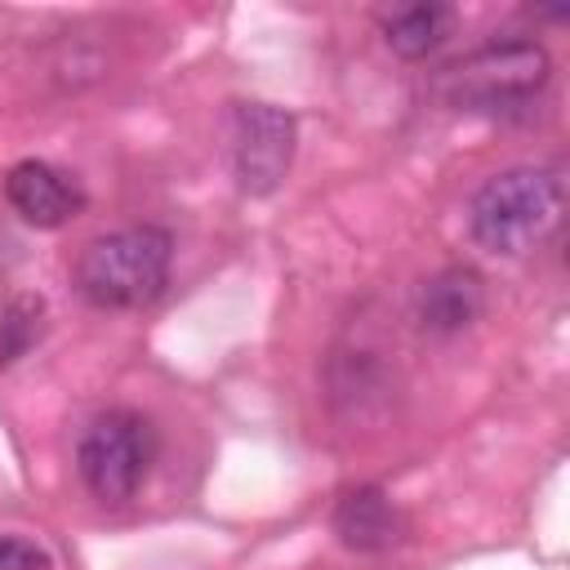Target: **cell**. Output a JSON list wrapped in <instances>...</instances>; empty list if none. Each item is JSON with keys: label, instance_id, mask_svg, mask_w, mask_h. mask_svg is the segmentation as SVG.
Instances as JSON below:
<instances>
[{"label": "cell", "instance_id": "cell-1", "mask_svg": "<svg viewBox=\"0 0 570 570\" xmlns=\"http://www.w3.org/2000/svg\"><path fill=\"white\" fill-rule=\"evenodd\" d=\"M566 174L557 165H512L485 178L468 205V232L485 254L521 258L561 227Z\"/></svg>", "mask_w": 570, "mask_h": 570}, {"label": "cell", "instance_id": "cell-2", "mask_svg": "<svg viewBox=\"0 0 570 570\" xmlns=\"http://www.w3.org/2000/svg\"><path fill=\"white\" fill-rule=\"evenodd\" d=\"M169 258L174 240L169 232L142 223V227H120L107 236H94L80 258H76V289L107 312H129L147 307L160 298L169 281Z\"/></svg>", "mask_w": 570, "mask_h": 570}, {"label": "cell", "instance_id": "cell-3", "mask_svg": "<svg viewBox=\"0 0 570 570\" xmlns=\"http://www.w3.org/2000/svg\"><path fill=\"white\" fill-rule=\"evenodd\" d=\"M552 76V58L534 40H490L476 53L459 58L441 76V94L459 111L481 116H521L534 107Z\"/></svg>", "mask_w": 570, "mask_h": 570}, {"label": "cell", "instance_id": "cell-4", "mask_svg": "<svg viewBox=\"0 0 570 570\" xmlns=\"http://www.w3.org/2000/svg\"><path fill=\"white\" fill-rule=\"evenodd\" d=\"M151 459H156V428L138 410L98 414L76 445V472H80L85 490L102 503L134 499Z\"/></svg>", "mask_w": 570, "mask_h": 570}, {"label": "cell", "instance_id": "cell-5", "mask_svg": "<svg viewBox=\"0 0 570 570\" xmlns=\"http://www.w3.org/2000/svg\"><path fill=\"white\" fill-rule=\"evenodd\" d=\"M298 125L289 111L272 102H236L232 107V174L245 196H272L294 160Z\"/></svg>", "mask_w": 570, "mask_h": 570}, {"label": "cell", "instance_id": "cell-6", "mask_svg": "<svg viewBox=\"0 0 570 570\" xmlns=\"http://www.w3.org/2000/svg\"><path fill=\"white\" fill-rule=\"evenodd\" d=\"M4 200L13 205V214L31 227H62L85 209V191L71 174H62L49 160H18L4 174Z\"/></svg>", "mask_w": 570, "mask_h": 570}, {"label": "cell", "instance_id": "cell-7", "mask_svg": "<svg viewBox=\"0 0 570 570\" xmlns=\"http://www.w3.org/2000/svg\"><path fill=\"white\" fill-rule=\"evenodd\" d=\"M485 312V281L472 267H441L419 289V325L428 334H459Z\"/></svg>", "mask_w": 570, "mask_h": 570}, {"label": "cell", "instance_id": "cell-8", "mask_svg": "<svg viewBox=\"0 0 570 570\" xmlns=\"http://www.w3.org/2000/svg\"><path fill=\"white\" fill-rule=\"evenodd\" d=\"M401 530H405L401 508L379 485H356L334 508V534H338L343 548L383 552V548H392L401 539Z\"/></svg>", "mask_w": 570, "mask_h": 570}, {"label": "cell", "instance_id": "cell-9", "mask_svg": "<svg viewBox=\"0 0 570 570\" xmlns=\"http://www.w3.org/2000/svg\"><path fill=\"white\" fill-rule=\"evenodd\" d=\"M379 22H383V40H387L392 53H401V58H428L454 31V9L450 4H436V0L396 4Z\"/></svg>", "mask_w": 570, "mask_h": 570}, {"label": "cell", "instance_id": "cell-10", "mask_svg": "<svg viewBox=\"0 0 570 570\" xmlns=\"http://www.w3.org/2000/svg\"><path fill=\"white\" fill-rule=\"evenodd\" d=\"M45 330V303L31 294H13L0 312V365H13Z\"/></svg>", "mask_w": 570, "mask_h": 570}, {"label": "cell", "instance_id": "cell-11", "mask_svg": "<svg viewBox=\"0 0 570 570\" xmlns=\"http://www.w3.org/2000/svg\"><path fill=\"white\" fill-rule=\"evenodd\" d=\"M0 570H53V557L27 534H0Z\"/></svg>", "mask_w": 570, "mask_h": 570}]
</instances>
